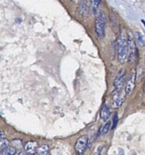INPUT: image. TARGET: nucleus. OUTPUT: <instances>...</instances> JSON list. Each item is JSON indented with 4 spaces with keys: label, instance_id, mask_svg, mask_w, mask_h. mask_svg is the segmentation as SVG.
<instances>
[{
    "label": "nucleus",
    "instance_id": "7ed1b4c3",
    "mask_svg": "<svg viewBox=\"0 0 145 155\" xmlns=\"http://www.w3.org/2000/svg\"><path fill=\"white\" fill-rule=\"evenodd\" d=\"M126 92L125 90L115 91L114 94L112 96L111 99V107L114 109H117L122 106L125 101V96H126Z\"/></svg>",
    "mask_w": 145,
    "mask_h": 155
},
{
    "label": "nucleus",
    "instance_id": "1a4fd4ad",
    "mask_svg": "<svg viewBox=\"0 0 145 155\" xmlns=\"http://www.w3.org/2000/svg\"><path fill=\"white\" fill-rule=\"evenodd\" d=\"M89 6L87 0H79V12L82 16H87L89 15Z\"/></svg>",
    "mask_w": 145,
    "mask_h": 155
},
{
    "label": "nucleus",
    "instance_id": "f8f14e48",
    "mask_svg": "<svg viewBox=\"0 0 145 155\" xmlns=\"http://www.w3.org/2000/svg\"><path fill=\"white\" fill-rule=\"evenodd\" d=\"M16 150L14 147L8 146L5 149L0 151V155H15Z\"/></svg>",
    "mask_w": 145,
    "mask_h": 155
},
{
    "label": "nucleus",
    "instance_id": "423d86ee",
    "mask_svg": "<svg viewBox=\"0 0 145 155\" xmlns=\"http://www.w3.org/2000/svg\"><path fill=\"white\" fill-rule=\"evenodd\" d=\"M135 81H136V72L133 70L131 73L130 74L128 77V80L126 82V86H125V92L127 95H131V92H133L135 86Z\"/></svg>",
    "mask_w": 145,
    "mask_h": 155
},
{
    "label": "nucleus",
    "instance_id": "39448f33",
    "mask_svg": "<svg viewBox=\"0 0 145 155\" xmlns=\"http://www.w3.org/2000/svg\"><path fill=\"white\" fill-rule=\"evenodd\" d=\"M125 80H126V73L124 69H121L116 74L114 80V89L115 91H119L122 89Z\"/></svg>",
    "mask_w": 145,
    "mask_h": 155
},
{
    "label": "nucleus",
    "instance_id": "4468645a",
    "mask_svg": "<svg viewBox=\"0 0 145 155\" xmlns=\"http://www.w3.org/2000/svg\"><path fill=\"white\" fill-rule=\"evenodd\" d=\"M100 3H101V0H90L91 7H92V11H93L95 15H96L97 12H98Z\"/></svg>",
    "mask_w": 145,
    "mask_h": 155
},
{
    "label": "nucleus",
    "instance_id": "6ab92c4d",
    "mask_svg": "<svg viewBox=\"0 0 145 155\" xmlns=\"http://www.w3.org/2000/svg\"><path fill=\"white\" fill-rule=\"evenodd\" d=\"M15 155H25V154L24 153V151H18L15 153Z\"/></svg>",
    "mask_w": 145,
    "mask_h": 155
},
{
    "label": "nucleus",
    "instance_id": "dca6fc26",
    "mask_svg": "<svg viewBox=\"0 0 145 155\" xmlns=\"http://www.w3.org/2000/svg\"><path fill=\"white\" fill-rule=\"evenodd\" d=\"M8 146H9L8 140L5 139L4 137L0 138V151L5 149V148H6Z\"/></svg>",
    "mask_w": 145,
    "mask_h": 155
},
{
    "label": "nucleus",
    "instance_id": "2eb2a0df",
    "mask_svg": "<svg viewBox=\"0 0 145 155\" xmlns=\"http://www.w3.org/2000/svg\"><path fill=\"white\" fill-rule=\"evenodd\" d=\"M143 71L142 67L138 66L137 67V71H136V80L137 82H140L141 80V79L143 78Z\"/></svg>",
    "mask_w": 145,
    "mask_h": 155
},
{
    "label": "nucleus",
    "instance_id": "f03ea898",
    "mask_svg": "<svg viewBox=\"0 0 145 155\" xmlns=\"http://www.w3.org/2000/svg\"><path fill=\"white\" fill-rule=\"evenodd\" d=\"M106 19L104 12H99L96 17L95 24V30L97 36L99 39H103L105 36Z\"/></svg>",
    "mask_w": 145,
    "mask_h": 155
},
{
    "label": "nucleus",
    "instance_id": "f3484780",
    "mask_svg": "<svg viewBox=\"0 0 145 155\" xmlns=\"http://www.w3.org/2000/svg\"><path fill=\"white\" fill-rule=\"evenodd\" d=\"M110 124H110V121L107 123H106V124H104V127L101 128V134L106 135L107 133H108L109 130H110Z\"/></svg>",
    "mask_w": 145,
    "mask_h": 155
},
{
    "label": "nucleus",
    "instance_id": "aec40b11",
    "mask_svg": "<svg viewBox=\"0 0 145 155\" xmlns=\"http://www.w3.org/2000/svg\"><path fill=\"white\" fill-rule=\"evenodd\" d=\"M3 136H4V134H3V133H2V132H1V131H0V138L3 137Z\"/></svg>",
    "mask_w": 145,
    "mask_h": 155
},
{
    "label": "nucleus",
    "instance_id": "4be33fe9",
    "mask_svg": "<svg viewBox=\"0 0 145 155\" xmlns=\"http://www.w3.org/2000/svg\"><path fill=\"white\" fill-rule=\"evenodd\" d=\"M144 92H145V85H144Z\"/></svg>",
    "mask_w": 145,
    "mask_h": 155
},
{
    "label": "nucleus",
    "instance_id": "20e7f679",
    "mask_svg": "<svg viewBox=\"0 0 145 155\" xmlns=\"http://www.w3.org/2000/svg\"><path fill=\"white\" fill-rule=\"evenodd\" d=\"M136 56V45L131 32L128 33V61L131 63Z\"/></svg>",
    "mask_w": 145,
    "mask_h": 155
},
{
    "label": "nucleus",
    "instance_id": "412c9836",
    "mask_svg": "<svg viewBox=\"0 0 145 155\" xmlns=\"http://www.w3.org/2000/svg\"><path fill=\"white\" fill-rule=\"evenodd\" d=\"M72 2H73L74 3H78L79 2V0H71Z\"/></svg>",
    "mask_w": 145,
    "mask_h": 155
},
{
    "label": "nucleus",
    "instance_id": "a211bd4d",
    "mask_svg": "<svg viewBox=\"0 0 145 155\" xmlns=\"http://www.w3.org/2000/svg\"><path fill=\"white\" fill-rule=\"evenodd\" d=\"M118 121H119V117H118L117 114L115 113L114 116H113V127H112V128L114 129L115 127H116V124H118Z\"/></svg>",
    "mask_w": 145,
    "mask_h": 155
},
{
    "label": "nucleus",
    "instance_id": "9d476101",
    "mask_svg": "<svg viewBox=\"0 0 145 155\" xmlns=\"http://www.w3.org/2000/svg\"><path fill=\"white\" fill-rule=\"evenodd\" d=\"M110 115V110L107 103H104L100 112V117L103 120H107Z\"/></svg>",
    "mask_w": 145,
    "mask_h": 155
},
{
    "label": "nucleus",
    "instance_id": "f257e3e1",
    "mask_svg": "<svg viewBox=\"0 0 145 155\" xmlns=\"http://www.w3.org/2000/svg\"><path fill=\"white\" fill-rule=\"evenodd\" d=\"M128 58V35L125 29H122L118 39V60L123 64Z\"/></svg>",
    "mask_w": 145,
    "mask_h": 155
},
{
    "label": "nucleus",
    "instance_id": "0eeeda50",
    "mask_svg": "<svg viewBox=\"0 0 145 155\" xmlns=\"http://www.w3.org/2000/svg\"><path fill=\"white\" fill-rule=\"evenodd\" d=\"M88 141H89V139H88L87 136H82L79 138L75 145V150L78 154H82L83 151L87 147Z\"/></svg>",
    "mask_w": 145,
    "mask_h": 155
},
{
    "label": "nucleus",
    "instance_id": "ddd939ff",
    "mask_svg": "<svg viewBox=\"0 0 145 155\" xmlns=\"http://www.w3.org/2000/svg\"><path fill=\"white\" fill-rule=\"evenodd\" d=\"M135 36H136V41H137V44H138L140 47H144L145 39L143 36V35H142L140 33H139V32H136Z\"/></svg>",
    "mask_w": 145,
    "mask_h": 155
},
{
    "label": "nucleus",
    "instance_id": "6e6552de",
    "mask_svg": "<svg viewBox=\"0 0 145 155\" xmlns=\"http://www.w3.org/2000/svg\"><path fill=\"white\" fill-rule=\"evenodd\" d=\"M38 148L39 147H38L37 142H34V141H30V142H27L24 146L25 151L30 155H33L37 153Z\"/></svg>",
    "mask_w": 145,
    "mask_h": 155
},
{
    "label": "nucleus",
    "instance_id": "9b49d317",
    "mask_svg": "<svg viewBox=\"0 0 145 155\" xmlns=\"http://www.w3.org/2000/svg\"><path fill=\"white\" fill-rule=\"evenodd\" d=\"M37 153L39 155H50L49 147L47 145H42L38 148Z\"/></svg>",
    "mask_w": 145,
    "mask_h": 155
}]
</instances>
